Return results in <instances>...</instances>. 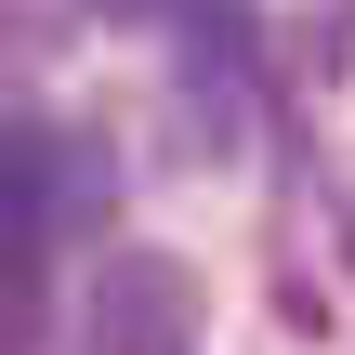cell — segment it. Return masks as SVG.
<instances>
[{
    "label": "cell",
    "instance_id": "6da1fadb",
    "mask_svg": "<svg viewBox=\"0 0 355 355\" xmlns=\"http://www.w3.org/2000/svg\"><path fill=\"white\" fill-rule=\"evenodd\" d=\"M184 343H198V263L105 250L92 263V355H184Z\"/></svg>",
    "mask_w": 355,
    "mask_h": 355
},
{
    "label": "cell",
    "instance_id": "7a4b0ae2",
    "mask_svg": "<svg viewBox=\"0 0 355 355\" xmlns=\"http://www.w3.org/2000/svg\"><path fill=\"white\" fill-rule=\"evenodd\" d=\"M66 171H79V158H66V132H53V119H13V132H0V224H13V237H40V224L66 211Z\"/></svg>",
    "mask_w": 355,
    "mask_h": 355
},
{
    "label": "cell",
    "instance_id": "3957f363",
    "mask_svg": "<svg viewBox=\"0 0 355 355\" xmlns=\"http://www.w3.org/2000/svg\"><path fill=\"white\" fill-rule=\"evenodd\" d=\"M40 343V263H26V237L0 250V355H26Z\"/></svg>",
    "mask_w": 355,
    "mask_h": 355
},
{
    "label": "cell",
    "instance_id": "277c9868",
    "mask_svg": "<svg viewBox=\"0 0 355 355\" xmlns=\"http://www.w3.org/2000/svg\"><path fill=\"white\" fill-rule=\"evenodd\" d=\"M105 13H158V0H105Z\"/></svg>",
    "mask_w": 355,
    "mask_h": 355
}]
</instances>
